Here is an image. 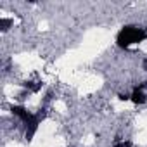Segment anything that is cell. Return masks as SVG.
<instances>
[{
    "label": "cell",
    "mask_w": 147,
    "mask_h": 147,
    "mask_svg": "<svg viewBox=\"0 0 147 147\" xmlns=\"http://www.w3.org/2000/svg\"><path fill=\"white\" fill-rule=\"evenodd\" d=\"M11 113H12V116H16L21 121V125L24 128V137H26L28 142H31L33 137L38 131L42 121H43V114L42 113H31L24 106H19V104H12L11 106Z\"/></svg>",
    "instance_id": "obj_1"
},
{
    "label": "cell",
    "mask_w": 147,
    "mask_h": 147,
    "mask_svg": "<svg viewBox=\"0 0 147 147\" xmlns=\"http://www.w3.org/2000/svg\"><path fill=\"white\" fill-rule=\"evenodd\" d=\"M145 40H147V31L137 24H126L116 35V45L119 49H125V50L133 47V45H138Z\"/></svg>",
    "instance_id": "obj_2"
},
{
    "label": "cell",
    "mask_w": 147,
    "mask_h": 147,
    "mask_svg": "<svg viewBox=\"0 0 147 147\" xmlns=\"http://www.w3.org/2000/svg\"><path fill=\"white\" fill-rule=\"evenodd\" d=\"M130 100L135 104V106H144L147 102V94L144 90V87H135L130 94Z\"/></svg>",
    "instance_id": "obj_3"
},
{
    "label": "cell",
    "mask_w": 147,
    "mask_h": 147,
    "mask_svg": "<svg viewBox=\"0 0 147 147\" xmlns=\"http://www.w3.org/2000/svg\"><path fill=\"white\" fill-rule=\"evenodd\" d=\"M114 147H131V142H128V140L125 142V140H123V142H119V144H116Z\"/></svg>",
    "instance_id": "obj_4"
},
{
    "label": "cell",
    "mask_w": 147,
    "mask_h": 147,
    "mask_svg": "<svg viewBox=\"0 0 147 147\" xmlns=\"http://www.w3.org/2000/svg\"><path fill=\"white\" fill-rule=\"evenodd\" d=\"M144 67H145V69H147V61H145V62H144Z\"/></svg>",
    "instance_id": "obj_5"
}]
</instances>
